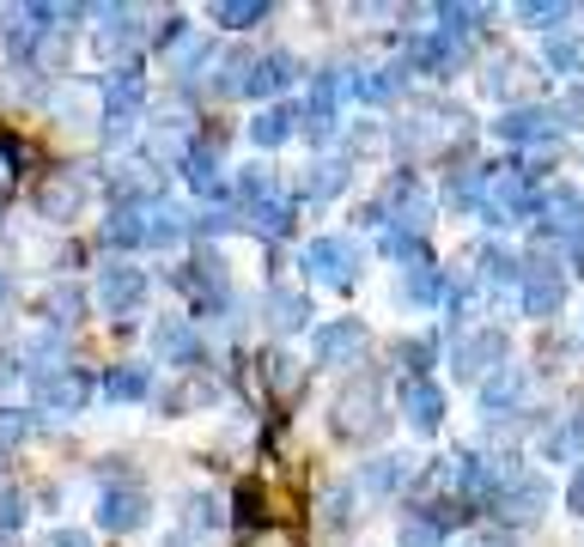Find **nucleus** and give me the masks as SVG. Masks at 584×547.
<instances>
[{
    "instance_id": "11",
    "label": "nucleus",
    "mask_w": 584,
    "mask_h": 547,
    "mask_svg": "<svg viewBox=\"0 0 584 547\" xmlns=\"http://www.w3.org/2000/svg\"><path fill=\"white\" fill-rule=\"evenodd\" d=\"M517 73H529L524 61H499V68H493V98H512V91H524V80H517Z\"/></svg>"
},
{
    "instance_id": "14",
    "label": "nucleus",
    "mask_w": 584,
    "mask_h": 547,
    "mask_svg": "<svg viewBox=\"0 0 584 547\" xmlns=\"http://www.w3.org/2000/svg\"><path fill=\"white\" fill-rule=\"evenodd\" d=\"M482 274H487V280H512V256H505V250H487V256H482Z\"/></svg>"
},
{
    "instance_id": "2",
    "label": "nucleus",
    "mask_w": 584,
    "mask_h": 547,
    "mask_svg": "<svg viewBox=\"0 0 584 547\" xmlns=\"http://www.w3.org/2000/svg\"><path fill=\"white\" fill-rule=\"evenodd\" d=\"M524 305H529V317H554V310L566 305V274H561V262H536V256H529Z\"/></svg>"
},
{
    "instance_id": "16",
    "label": "nucleus",
    "mask_w": 584,
    "mask_h": 547,
    "mask_svg": "<svg viewBox=\"0 0 584 547\" xmlns=\"http://www.w3.org/2000/svg\"><path fill=\"white\" fill-rule=\"evenodd\" d=\"M566 505H573V511L584 517V468H578V475H573V487H566Z\"/></svg>"
},
{
    "instance_id": "15",
    "label": "nucleus",
    "mask_w": 584,
    "mask_h": 547,
    "mask_svg": "<svg viewBox=\"0 0 584 547\" xmlns=\"http://www.w3.org/2000/svg\"><path fill=\"white\" fill-rule=\"evenodd\" d=\"M445 541V529H433V524H414L408 536H402V547H438Z\"/></svg>"
},
{
    "instance_id": "9",
    "label": "nucleus",
    "mask_w": 584,
    "mask_h": 547,
    "mask_svg": "<svg viewBox=\"0 0 584 547\" xmlns=\"http://www.w3.org/2000/svg\"><path fill=\"white\" fill-rule=\"evenodd\" d=\"M359 347H366V329H359V322H347V329H329L323 335V354H359Z\"/></svg>"
},
{
    "instance_id": "5",
    "label": "nucleus",
    "mask_w": 584,
    "mask_h": 547,
    "mask_svg": "<svg viewBox=\"0 0 584 547\" xmlns=\"http://www.w3.org/2000/svg\"><path fill=\"white\" fill-rule=\"evenodd\" d=\"M499 359H505V335L499 329H487V335H475V341H463V354H457V371L463 377H493L499 371Z\"/></svg>"
},
{
    "instance_id": "8",
    "label": "nucleus",
    "mask_w": 584,
    "mask_h": 547,
    "mask_svg": "<svg viewBox=\"0 0 584 547\" xmlns=\"http://www.w3.org/2000/svg\"><path fill=\"white\" fill-rule=\"evenodd\" d=\"M310 262H317V274H329V280H347V274H354V250H347V243H317Z\"/></svg>"
},
{
    "instance_id": "13",
    "label": "nucleus",
    "mask_w": 584,
    "mask_h": 547,
    "mask_svg": "<svg viewBox=\"0 0 584 547\" xmlns=\"http://www.w3.org/2000/svg\"><path fill=\"white\" fill-rule=\"evenodd\" d=\"M372 480H378V487H402V480H408V456H389V463H384Z\"/></svg>"
},
{
    "instance_id": "7",
    "label": "nucleus",
    "mask_w": 584,
    "mask_h": 547,
    "mask_svg": "<svg viewBox=\"0 0 584 547\" xmlns=\"http://www.w3.org/2000/svg\"><path fill=\"white\" fill-rule=\"evenodd\" d=\"M542 61H548L554 73H578V61H584L578 37H548V43H542Z\"/></svg>"
},
{
    "instance_id": "3",
    "label": "nucleus",
    "mask_w": 584,
    "mask_h": 547,
    "mask_svg": "<svg viewBox=\"0 0 584 547\" xmlns=\"http://www.w3.org/2000/svg\"><path fill=\"white\" fill-rule=\"evenodd\" d=\"M542 505H548V487H542L536 475H517L512 487L493 499V517H499V524H529V517H542Z\"/></svg>"
},
{
    "instance_id": "12",
    "label": "nucleus",
    "mask_w": 584,
    "mask_h": 547,
    "mask_svg": "<svg viewBox=\"0 0 584 547\" xmlns=\"http://www.w3.org/2000/svg\"><path fill=\"white\" fill-rule=\"evenodd\" d=\"M524 19H529V24H554V19H573V7H548V0L536 7V0H529V7H524Z\"/></svg>"
},
{
    "instance_id": "1",
    "label": "nucleus",
    "mask_w": 584,
    "mask_h": 547,
    "mask_svg": "<svg viewBox=\"0 0 584 547\" xmlns=\"http://www.w3.org/2000/svg\"><path fill=\"white\" fill-rule=\"evenodd\" d=\"M529 213H536V226L554 231V238H584V201L566 189V182H548V189H536Z\"/></svg>"
},
{
    "instance_id": "4",
    "label": "nucleus",
    "mask_w": 584,
    "mask_h": 547,
    "mask_svg": "<svg viewBox=\"0 0 584 547\" xmlns=\"http://www.w3.org/2000/svg\"><path fill=\"white\" fill-rule=\"evenodd\" d=\"M561 128H566L561 110H512V116H499V122H493V135L512 140V147H524V140H554Z\"/></svg>"
},
{
    "instance_id": "6",
    "label": "nucleus",
    "mask_w": 584,
    "mask_h": 547,
    "mask_svg": "<svg viewBox=\"0 0 584 547\" xmlns=\"http://www.w3.org/2000/svg\"><path fill=\"white\" fill-rule=\"evenodd\" d=\"M402 408H408V420H414V426H426V432H433V426L445 420V389L426 384V377H414V384L402 389Z\"/></svg>"
},
{
    "instance_id": "10",
    "label": "nucleus",
    "mask_w": 584,
    "mask_h": 547,
    "mask_svg": "<svg viewBox=\"0 0 584 547\" xmlns=\"http://www.w3.org/2000/svg\"><path fill=\"white\" fill-rule=\"evenodd\" d=\"M573 450H584V414H573V420L548 438V456H573Z\"/></svg>"
}]
</instances>
